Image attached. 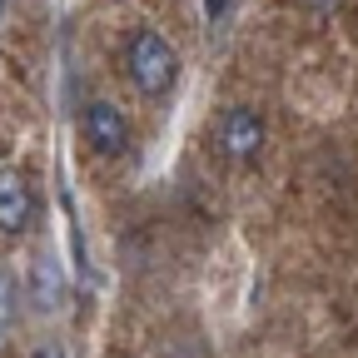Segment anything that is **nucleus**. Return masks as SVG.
<instances>
[{"instance_id": "nucleus-2", "label": "nucleus", "mask_w": 358, "mask_h": 358, "mask_svg": "<svg viewBox=\"0 0 358 358\" xmlns=\"http://www.w3.org/2000/svg\"><path fill=\"white\" fill-rule=\"evenodd\" d=\"M80 134H85V145L95 150L100 159H120L129 150V120L110 100H90L80 110Z\"/></svg>"}, {"instance_id": "nucleus-7", "label": "nucleus", "mask_w": 358, "mask_h": 358, "mask_svg": "<svg viewBox=\"0 0 358 358\" xmlns=\"http://www.w3.org/2000/svg\"><path fill=\"white\" fill-rule=\"evenodd\" d=\"M45 358H60V353H50V348H45Z\"/></svg>"}, {"instance_id": "nucleus-6", "label": "nucleus", "mask_w": 358, "mask_h": 358, "mask_svg": "<svg viewBox=\"0 0 358 358\" xmlns=\"http://www.w3.org/2000/svg\"><path fill=\"white\" fill-rule=\"evenodd\" d=\"M224 6H229V0H204V10H209V15H224Z\"/></svg>"}, {"instance_id": "nucleus-3", "label": "nucleus", "mask_w": 358, "mask_h": 358, "mask_svg": "<svg viewBox=\"0 0 358 358\" xmlns=\"http://www.w3.org/2000/svg\"><path fill=\"white\" fill-rule=\"evenodd\" d=\"M219 145L234 164H254L264 150V115L254 105H229L219 120Z\"/></svg>"}, {"instance_id": "nucleus-4", "label": "nucleus", "mask_w": 358, "mask_h": 358, "mask_svg": "<svg viewBox=\"0 0 358 358\" xmlns=\"http://www.w3.org/2000/svg\"><path fill=\"white\" fill-rule=\"evenodd\" d=\"M30 224H35V189L20 169H6L0 174V234L20 239Z\"/></svg>"}, {"instance_id": "nucleus-1", "label": "nucleus", "mask_w": 358, "mask_h": 358, "mask_svg": "<svg viewBox=\"0 0 358 358\" xmlns=\"http://www.w3.org/2000/svg\"><path fill=\"white\" fill-rule=\"evenodd\" d=\"M124 75L129 85L140 90L145 100H164L174 80H179V55H174V45L159 35V30H134L129 45H124Z\"/></svg>"}, {"instance_id": "nucleus-5", "label": "nucleus", "mask_w": 358, "mask_h": 358, "mask_svg": "<svg viewBox=\"0 0 358 358\" xmlns=\"http://www.w3.org/2000/svg\"><path fill=\"white\" fill-rule=\"evenodd\" d=\"M308 6H313V10H324V15H329V10H338V6H343V0H308Z\"/></svg>"}]
</instances>
